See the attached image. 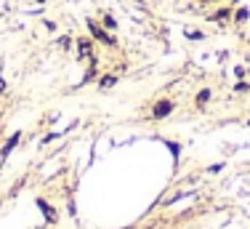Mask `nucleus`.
<instances>
[{
    "mask_svg": "<svg viewBox=\"0 0 250 229\" xmlns=\"http://www.w3.org/2000/svg\"><path fill=\"white\" fill-rule=\"evenodd\" d=\"M72 46H75V40L69 38V35H62V38H59V48H62V51H72Z\"/></svg>",
    "mask_w": 250,
    "mask_h": 229,
    "instance_id": "12",
    "label": "nucleus"
},
{
    "mask_svg": "<svg viewBox=\"0 0 250 229\" xmlns=\"http://www.w3.org/2000/svg\"><path fill=\"white\" fill-rule=\"evenodd\" d=\"M38 3H45V0H38Z\"/></svg>",
    "mask_w": 250,
    "mask_h": 229,
    "instance_id": "18",
    "label": "nucleus"
},
{
    "mask_svg": "<svg viewBox=\"0 0 250 229\" xmlns=\"http://www.w3.org/2000/svg\"><path fill=\"white\" fill-rule=\"evenodd\" d=\"M173 110H176V101L173 99H160V101H154V107H152V117L154 120H165Z\"/></svg>",
    "mask_w": 250,
    "mask_h": 229,
    "instance_id": "3",
    "label": "nucleus"
},
{
    "mask_svg": "<svg viewBox=\"0 0 250 229\" xmlns=\"http://www.w3.org/2000/svg\"><path fill=\"white\" fill-rule=\"evenodd\" d=\"M237 3H242V0H231V5H237Z\"/></svg>",
    "mask_w": 250,
    "mask_h": 229,
    "instance_id": "17",
    "label": "nucleus"
},
{
    "mask_svg": "<svg viewBox=\"0 0 250 229\" xmlns=\"http://www.w3.org/2000/svg\"><path fill=\"white\" fill-rule=\"evenodd\" d=\"M210 99H213V91H210V88H202V91L197 93V99H194V104H197L200 110H202V107H205Z\"/></svg>",
    "mask_w": 250,
    "mask_h": 229,
    "instance_id": "10",
    "label": "nucleus"
},
{
    "mask_svg": "<svg viewBox=\"0 0 250 229\" xmlns=\"http://www.w3.org/2000/svg\"><path fill=\"white\" fill-rule=\"evenodd\" d=\"M19 141H21V134H14V136H11L8 141H5L3 147H0V160H5V158H8V155L14 152L16 147H19Z\"/></svg>",
    "mask_w": 250,
    "mask_h": 229,
    "instance_id": "6",
    "label": "nucleus"
},
{
    "mask_svg": "<svg viewBox=\"0 0 250 229\" xmlns=\"http://www.w3.org/2000/svg\"><path fill=\"white\" fill-rule=\"evenodd\" d=\"M43 24H45V29H51V32H56V24H53V22H48V19H45Z\"/></svg>",
    "mask_w": 250,
    "mask_h": 229,
    "instance_id": "14",
    "label": "nucleus"
},
{
    "mask_svg": "<svg viewBox=\"0 0 250 229\" xmlns=\"http://www.w3.org/2000/svg\"><path fill=\"white\" fill-rule=\"evenodd\" d=\"M200 3H205V5H208V3H218V0H200Z\"/></svg>",
    "mask_w": 250,
    "mask_h": 229,
    "instance_id": "16",
    "label": "nucleus"
},
{
    "mask_svg": "<svg viewBox=\"0 0 250 229\" xmlns=\"http://www.w3.org/2000/svg\"><path fill=\"white\" fill-rule=\"evenodd\" d=\"M38 208L43 210V216H45V221H48V224H56V210L51 208L48 200H38Z\"/></svg>",
    "mask_w": 250,
    "mask_h": 229,
    "instance_id": "8",
    "label": "nucleus"
},
{
    "mask_svg": "<svg viewBox=\"0 0 250 229\" xmlns=\"http://www.w3.org/2000/svg\"><path fill=\"white\" fill-rule=\"evenodd\" d=\"M187 40H194V43H200V40H205V32H202V29H189L187 27Z\"/></svg>",
    "mask_w": 250,
    "mask_h": 229,
    "instance_id": "11",
    "label": "nucleus"
},
{
    "mask_svg": "<svg viewBox=\"0 0 250 229\" xmlns=\"http://www.w3.org/2000/svg\"><path fill=\"white\" fill-rule=\"evenodd\" d=\"M75 53L80 62H91V59H96V51H93V38H85V35H80V38L75 40Z\"/></svg>",
    "mask_w": 250,
    "mask_h": 229,
    "instance_id": "2",
    "label": "nucleus"
},
{
    "mask_svg": "<svg viewBox=\"0 0 250 229\" xmlns=\"http://www.w3.org/2000/svg\"><path fill=\"white\" fill-rule=\"evenodd\" d=\"M3 91H5V80L0 77V96H3Z\"/></svg>",
    "mask_w": 250,
    "mask_h": 229,
    "instance_id": "15",
    "label": "nucleus"
},
{
    "mask_svg": "<svg viewBox=\"0 0 250 229\" xmlns=\"http://www.w3.org/2000/svg\"><path fill=\"white\" fill-rule=\"evenodd\" d=\"M101 27L109 29V32H115V29H117V19L109 14V11H101Z\"/></svg>",
    "mask_w": 250,
    "mask_h": 229,
    "instance_id": "9",
    "label": "nucleus"
},
{
    "mask_svg": "<svg viewBox=\"0 0 250 229\" xmlns=\"http://www.w3.org/2000/svg\"><path fill=\"white\" fill-rule=\"evenodd\" d=\"M117 86V75L115 72H106V75L99 77V91H109V88Z\"/></svg>",
    "mask_w": 250,
    "mask_h": 229,
    "instance_id": "7",
    "label": "nucleus"
},
{
    "mask_svg": "<svg viewBox=\"0 0 250 229\" xmlns=\"http://www.w3.org/2000/svg\"><path fill=\"white\" fill-rule=\"evenodd\" d=\"M248 125H250V120H248Z\"/></svg>",
    "mask_w": 250,
    "mask_h": 229,
    "instance_id": "19",
    "label": "nucleus"
},
{
    "mask_svg": "<svg viewBox=\"0 0 250 229\" xmlns=\"http://www.w3.org/2000/svg\"><path fill=\"white\" fill-rule=\"evenodd\" d=\"M85 27H88V32H91L93 43H101V46H106V48H117V38L109 32V29L101 27L96 19H91V16H88V19H85Z\"/></svg>",
    "mask_w": 250,
    "mask_h": 229,
    "instance_id": "1",
    "label": "nucleus"
},
{
    "mask_svg": "<svg viewBox=\"0 0 250 229\" xmlns=\"http://www.w3.org/2000/svg\"><path fill=\"white\" fill-rule=\"evenodd\" d=\"M231 14H234V8L226 5V8H218V11H213V14H208V19L213 24H218V27H226V24H231Z\"/></svg>",
    "mask_w": 250,
    "mask_h": 229,
    "instance_id": "4",
    "label": "nucleus"
},
{
    "mask_svg": "<svg viewBox=\"0 0 250 229\" xmlns=\"http://www.w3.org/2000/svg\"><path fill=\"white\" fill-rule=\"evenodd\" d=\"M248 19H250V8H248V5H237L234 14H231V24L242 27V24H248Z\"/></svg>",
    "mask_w": 250,
    "mask_h": 229,
    "instance_id": "5",
    "label": "nucleus"
},
{
    "mask_svg": "<svg viewBox=\"0 0 250 229\" xmlns=\"http://www.w3.org/2000/svg\"><path fill=\"white\" fill-rule=\"evenodd\" d=\"M234 91H250V83H237V86H234Z\"/></svg>",
    "mask_w": 250,
    "mask_h": 229,
    "instance_id": "13",
    "label": "nucleus"
}]
</instances>
